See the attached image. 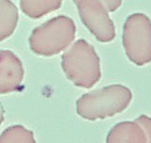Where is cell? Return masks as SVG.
I'll list each match as a JSON object with an SVG mask.
<instances>
[{
	"label": "cell",
	"mask_w": 151,
	"mask_h": 143,
	"mask_svg": "<svg viewBox=\"0 0 151 143\" xmlns=\"http://www.w3.org/2000/svg\"><path fill=\"white\" fill-rule=\"evenodd\" d=\"M132 97L130 90L124 86H108L82 96L76 102V111L88 120L105 119L124 111Z\"/></svg>",
	"instance_id": "1"
},
{
	"label": "cell",
	"mask_w": 151,
	"mask_h": 143,
	"mask_svg": "<svg viewBox=\"0 0 151 143\" xmlns=\"http://www.w3.org/2000/svg\"><path fill=\"white\" fill-rule=\"evenodd\" d=\"M62 66L68 79L78 87L91 88L101 77L99 58L84 40L76 41L64 53Z\"/></svg>",
	"instance_id": "2"
},
{
	"label": "cell",
	"mask_w": 151,
	"mask_h": 143,
	"mask_svg": "<svg viewBox=\"0 0 151 143\" xmlns=\"http://www.w3.org/2000/svg\"><path fill=\"white\" fill-rule=\"evenodd\" d=\"M76 26L70 18L59 16L35 28L29 38L36 55L52 56L65 50L75 38Z\"/></svg>",
	"instance_id": "3"
},
{
	"label": "cell",
	"mask_w": 151,
	"mask_h": 143,
	"mask_svg": "<svg viewBox=\"0 0 151 143\" xmlns=\"http://www.w3.org/2000/svg\"><path fill=\"white\" fill-rule=\"evenodd\" d=\"M123 46L130 61L142 66L151 62V20L142 13L127 17L123 28Z\"/></svg>",
	"instance_id": "4"
},
{
	"label": "cell",
	"mask_w": 151,
	"mask_h": 143,
	"mask_svg": "<svg viewBox=\"0 0 151 143\" xmlns=\"http://www.w3.org/2000/svg\"><path fill=\"white\" fill-rule=\"evenodd\" d=\"M77 5L82 23L101 43H108L116 35L110 11L104 0H73Z\"/></svg>",
	"instance_id": "5"
},
{
	"label": "cell",
	"mask_w": 151,
	"mask_h": 143,
	"mask_svg": "<svg viewBox=\"0 0 151 143\" xmlns=\"http://www.w3.org/2000/svg\"><path fill=\"white\" fill-rule=\"evenodd\" d=\"M24 69L14 52L0 50V94L15 92L21 87Z\"/></svg>",
	"instance_id": "6"
},
{
	"label": "cell",
	"mask_w": 151,
	"mask_h": 143,
	"mask_svg": "<svg viewBox=\"0 0 151 143\" xmlns=\"http://www.w3.org/2000/svg\"><path fill=\"white\" fill-rule=\"evenodd\" d=\"M107 142H147V136L142 125L136 119L133 122L118 124L110 130Z\"/></svg>",
	"instance_id": "7"
},
{
	"label": "cell",
	"mask_w": 151,
	"mask_h": 143,
	"mask_svg": "<svg viewBox=\"0 0 151 143\" xmlns=\"http://www.w3.org/2000/svg\"><path fill=\"white\" fill-rule=\"evenodd\" d=\"M18 19V10L11 0H0V42L12 35Z\"/></svg>",
	"instance_id": "8"
},
{
	"label": "cell",
	"mask_w": 151,
	"mask_h": 143,
	"mask_svg": "<svg viewBox=\"0 0 151 143\" xmlns=\"http://www.w3.org/2000/svg\"><path fill=\"white\" fill-rule=\"evenodd\" d=\"M63 0H20L22 12L32 19H39L59 9Z\"/></svg>",
	"instance_id": "9"
},
{
	"label": "cell",
	"mask_w": 151,
	"mask_h": 143,
	"mask_svg": "<svg viewBox=\"0 0 151 143\" xmlns=\"http://www.w3.org/2000/svg\"><path fill=\"white\" fill-rule=\"evenodd\" d=\"M33 133L21 125L8 128L0 135V142H34Z\"/></svg>",
	"instance_id": "10"
},
{
	"label": "cell",
	"mask_w": 151,
	"mask_h": 143,
	"mask_svg": "<svg viewBox=\"0 0 151 143\" xmlns=\"http://www.w3.org/2000/svg\"><path fill=\"white\" fill-rule=\"evenodd\" d=\"M136 120L139 122L145 131L147 136V142H151V118L145 115H142Z\"/></svg>",
	"instance_id": "11"
},
{
	"label": "cell",
	"mask_w": 151,
	"mask_h": 143,
	"mask_svg": "<svg viewBox=\"0 0 151 143\" xmlns=\"http://www.w3.org/2000/svg\"><path fill=\"white\" fill-rule=\"evenodd\" d=\"M104 1L108 5L111 12H113L118 9L121 6L122 2V0H104Z\"/></svg>",
	"instance_id": "12"
},
{
	"label": "cell",
	"mask_w": 151,
	"mask_h": 143,
	"mask_svg": "<svg viewBox=\"0 0 151 143\" xmlns=\"http://www.w3.org/2000/svg\"><path fill=\"white\" fill-rule=\"evenodd\" d=\"M4 113H5V111H4V109H3V107L2 106V104H0V125L4 121Z\"/></svg>",
	"instance_id": "13"
}]
</instances>
